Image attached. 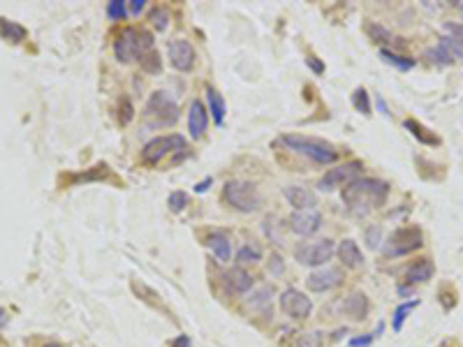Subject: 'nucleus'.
Wrapping results in <instances>:
<instances>
[{"instance_id":"obj_9","label":"nucleus","mask_w":463,"mask_h":347,"mask_svg":"<svg viewBox=\"0 0 463 347\" xmlns=\"http://www.w3.org/2000/svg\"><path fill=\"white\" fill-rule=\"evenodd\" d=\"M174 151H185V139L181 135H167V137H155L142 148V160L146 165H157L165 160L167 155Z\"/></svg>"},{"instance_id":"obj_17","label":"nucleus","mask_w":463,"mask_h":347,"mask_svg":"<svg viewBox=\"0 0 463 347\" xmlns=\"http://www.w3.org/2000/svg\"><path fill=\"white\" fill-rule=\"evenodd\" d=\"M368 299L364 292H352L348 299H345V304H343V311H345L348 317H352L355 322H361V320H366V315H368Z\"/></svg>"},{"instance_id":"obj_4","label":"nucleus","mask_w":463,"mask_h":347,"mask_svg":"<svg viewBox=\"0 0 463 347\" xmlns=\"http://www.w3.org/2000/svg\"><path fill=\"white\" fill-rule=\"evenodd\" d=\"M222 197L229 206H234L241 213H255L259 206H262V197H259V190L248 181H227L225 190H222Z\"/></svg>"},{"instance_id":"obj_41","label":"nucleus","mask_w":463,"mask_h":347,"mask_svg":"<svg viewBox=\"0 0 463 347\" xmlns=\"http://www.w3.org/2000/svg\"><path fill=\"white\" fill-rule=\"evenodd\" d=\"M306 63L311 65V70H313V72H318V74H320V72H324V65H322L320 61H315L313 56H308V58H306Z\"/></svg>"},{"instance_id":"obj_30","label":"nucleus","mask_w":463,"mask_h":347,"mask_svg":"<svg viewBox=\"0 0 463 347\" xmlns=\"http://www.w3.org/2000/svg\"><path fill=\"white\" fill-rule=\"evenodd\" d=\"M352 105H355V109L359 111V114L370 116V100H368L366 88H357L355 90V95H352Z\"/></svg>"},{"instance_id":"obj_27","label":"nucleus","mask_w":463,"mask_h":347,"mask_svg":"<svg viewBox=\"0 0 463 347\" xmlns=\"http://www.w3.org/2000/svg\"><path fill=\"white\" fill-rule=\"evenodd\" d=\"M236 259L241 261V264H253V261L262 259V248H259L255 241H250V243H246V246L239 250Z\"/></svg>"},{"instance_id":"obj_12","label":"nucleus","mask_w":463,"mask_h":347,"mask_svg":"<svg viewBox=\"0 0 463 347\" xmlns=\"http://www.w3.org/2000/svg\"><path fill=\"white\" fill-rule=\"evenodd\" d=\"M322 227V215L315 211V209H308V211H294L290 215V229L294 234H299V237H311Z\"/></svg>"},{"instance_id":"obj_5","label":"nucleus","mask_w":463,"mask_h":347,"mask_svg":"<svg viewBox=\"0 0 463 347\" xmlns=\"http://www.w3.org/2000/svg\"><path fill=\"white\" fill-rule=\"evenodd\" d=\"M144 118L148 120V125L153 128H170L179 120V105L167 95V93H153L146 102Z\"/></svg>"},{"instance_id":"obj_32","label":"nucleus","mask_w":463,"mask_h":347,"mask_svg":"<svg viewBox=\"0 0 463 347\" xmlns=\"http://www.w3.org/2000/svg\"><path fill=\"white\" fill-rule=\"evenodd\" d=\"M269 304H271V287H262L259 292L250 296V301H248L250 308H266Z\"/></svg>"},{"instance_id":"obj_19","label":"nucleus","mask_w":463,"mask_h":347,"mask_svg":"<svg viewBox=\"0 0 463 347\" xmlns=\"http://www.w3.org/2000/svg\"><path fill=\"white\" fill-rule=\"evenodd\" d=\"M435 274V266L431 259H422L412 264L410 269L405 271V283L407 285H417V283H429Z\"/></svg>"},{"instance_id":"obj_24","label":"nucleus","mask_w":463,"mask_h":347,"mask_svg":"<svg viewBox=\"0 0 463 347\" xmlns=\"http://www.w3.org/2000/svg\"><path fill=\"white\" fill-rule=\"evenodd\" d=\"M403 125H405V130H410V135L417 139V142H422V144H426V146H438V144H440V139L435 137L431 130H426L422 123H417V120L410 118V120H405Z\"/></svg>"},{"instance_id":"obj_18","label":"nucleus","mask_w":463,"mask_h":347,"mask_svg":"<svg viewBox=\"0 0 463 347\" xmlns=\"http://www.w3.org/2000/svg\"><path fill=\"white\" fill-rule=\"evenodd\" d=\"M338 257H340L343 266H345V269H359L361 264H364V255H361L359 246L352 239H343L340 241Z\"/></svg>"},{"instance_id":"obj_26","label":"nucleus","mask_w":463,"mask_h":347,"mask_svg":"<svg viewBox=\"0 0 463 347\" xmlns=\"http://www.w3.org/2000/svg\"><path fill=\"white\" fill-rule=\"evenodd\" d=\"M417 306H420V299H412V301L401 304V306L396 308V313H394V322H392L394 331H401V329H403V324H405V320H407V315H410Z\"/></svg>"},{"instance_id":"obj_43","label":"nucleus","mask_w":463,"mask_h":347,"mask_svg":"<svg viewBox=\"0 0 463 347\" xmlns=\"http://www.w3.org/2000/svg\"><path fill=\"white\" fill-rule=\"evenodd\" d=\"M283 271V264H281V257L274 255V274H281Z\"/></svg>"},{"instance_id":"obj_8","label":"nucleus","mask_w":463,"mask_h":347,"mask_svg":"<svg viewBox=\"0 0 463 347\" xmlns=\"http://www.w3.org/2000/svg\"><path fill=\"white\" fill-rule=\"evenodd\" d=\"M361 170H364V165H361L359 160H350V162L333 167V170H329L320 178V190L333 192V190H338V187H348L352 181H357Z\"/></svg>"},{"instance_id":"obj_10","label":"nucleus","mask_w":463,"mask_h":347,"mask_svg":"<svg viewBox=\"0 0 463 347\" xmlns=\"http://www.w3.org/2000/svg\"><path fill=\"white\" fill-rule=\"evenodd\" d=\"M281 308L292 320H306L313 313V301L299 289H285L281 294Z\"/></svg>"},{"instance_id":"obj_42","label":"nucleus","mask_w":463,"mask_h":347,"mask_svg":"<svg viewBox=\"0 0 463 347\" xmlns=\"http://www.w3.org/2000/svg\"><path fill=\"white\" fill-rule=\"evenodd\" d=\"M209 185H211V178H207V181L197 183V185H194V190H197V192H204V190H207Z\"/></svg>"},{"instance_id":"obj_31","label":"nucleus","mask_w":463,"mask_h":347,"mask_svg":"<svg viewBox=\"0 0 463 347\" xmlns=\"http://www.w3.org/2000/svg\"><path fill=\"white\" fill-rule=\"evenodd\" d=\"M132 118H135V107H132V102H130L128 98H120V105H118V123H120V125H128Z\"/></svg>"},{"instance_id":"obj_1","label":"nucleus","mask_w":463,"mask_h":347,"mask_svg":"<svg viewBox=\"0 0 463 347\" xmlns=\"http://www.w3.org/2000/svg\"><path fill=\"white\" fill-rule=\"evenodd\" d=\"M389 197V183L380 178H357L348 187H343V202L357 215H366L378 206H383Z\"/></svg>"},{"instance_id":"obj_16","label":"nucleus","mask_w":463,"mask_h":347,"mask_svg":"<svg viewBox=\"0 0 463 347\" xmlns=\"http://www.w3.org/2000/svg\"><path fill=\"white\" fill-rule=\"evenodd\" d=\"M426 58H429L431 63H435V65H449L457 58H463V53L447 40V37H442L440 44L435 46V49L426 51Z\"/></svg>"},{"instance_id":"obj_15","label":"nucleus","mask_w":463,"mask_h":347,"mask_svg":"<svg viewBox=\"0 0 463 347\" xmlns=\"http://www.w3.org/2000/svg\"><path fill=\"white\" fill-rule=\"evenodd\" d=\"M209 128V111L202 105L199 100H194L190 105V114H188V130L192 139H202L204 133Z\"/></svg>"},{"instance_id":"obj_13","label":"nucleus","mask_w":463,"mask_h":347,"mask_svg":"<svg viewBox=\"0 0 463 347\" xmlns=\"http://www.w3.org/2000/svg\"><path fill=\"white\" fill-rule=\"evenodd\" d=\"M170 61L174 70L179 72H190L194 65V49L188 40H174L170 42Z\"/></svg>"},{"instance_id":"obj_36","label":"nucleus","mask_w":463,"mask_h":347,"mask_svg":"<svg viewBox=\"0 0 463 347\" xmlns=\"http://www.w3.org/2000/svg\"><path fill=\"white\" fill-rule=\"evenodd\" d=\"M170 12H167L165 7H157V9H153L151 12V21H153V26L157 28V31H167V26H170Z\"/></svg>"},{"instance_id":"obj_39","label":"nucleus","mask_w":463,"mask_h":347,"mask_svg":"<svg viewBox=\"0 0 463 347\" xmlns=\"http://www.w3.org/2000/svg\"><path fill=\"white\" fill-rule=\"evenodd\" d=\"M375 338V333H366L364 338H355V341H350V347H368L370 343H373Z\"/></svg>"},{"instance_id":"obj_11","label":"nucleus","mask_w":463,"mask_h":347,"mask_svg":"<svg viewBox=\"0 0 463 347\" xmlns=\"http://www.w3.org/2000/svg\"><path fill=\"white\" fill-rule=\"evenodd\" d=\"M340 283H343V271L336 266L318 269L306 278V285H308V289H313V292H329V289L338 287Z\"/></svg>"},{"instance_id":"obj_22","label":"nucleus","mask_w":463,"mask_h":347,"mask_svg":"<svg viewBox=\"0 0 463 347\" xmlns=\"http://www.w3.org/2000/svg\"><path fill=\"white\" fill-rule=\"evenodd\" d=\"M26 35H28V31L21 24L9 21V19H0V37H3V40L19 44V42L26 40Z\"/></svg>"},{"instance_id":"obj_33","label":"nucleus","mask_w":463,"mask_h":347,"mask_svg":"<svg viewBox=\"0 0 463 347\" xmlns=\"http://www.w3.org/2000/svg\"><path fill=\"white\" fill-rule=\"evenodd\" d=\"M167 206H170V211L174 213H181L185 206H188V195H185L183 190H176L170 195V200H167Z\"/></svg>"},{"instance_id":"obj_25","label":"nucleus","mask_w":463,"mask_h":347,"mask_svg":"<svg viewBox=\"0 0 463 347\" xmlns=\"http://www.w3.org/2000/svg\"><path fill=\"white\" fill-rule=\"evenodd\" d=\"M380 58H383L387 65H392V68L396 70H412L415 68V58H407V56H401V53H394V51H389V49H380Z\"/></svg>"},{"instance_id":"obj_20","label":"nucleus","mask_w":463,"mask_h":347,"mask_svg":"<svg viewBox=\"0 0 463 347\" xmlns=\"http://www.w3.org/2000/svg\"><path fill=\"white\" fill-rule=\"evenodd\" d=\"M225 285L236 294H246L250 287H253V278H250L248 271H244L241 266L236 269H229L225 274Z\"/></svg>"},{"instance_id":"obj_6","label":"nucleus","mask_w":463,"mask_h":347,"mask_svg":"<svg viewBox=\"0 0 463 347\" xmlns=\"http://www.w3.org/2000/svg\"><path fill=\"white\" fill-rule=\"evenodd\" d=\"M424 243V234L420 227H398L389 241L385 243L383 252L387 257H403V255H410L417 248H422Z\"/></svg>"},{"instance_id":"obj_34","label":"nucleus","mask_w":463,"mask_h":347,"mask_svg":"<svg viewBox=\"0 0 463 347\" xmlns=\"http://www.w3.org/2000/svg\"><path fill=\"white\" fill-rule=\"evenodd\" d=\"M366 33L370 35V40H375V42H392V33H389L387 28L378 26V24H368Z\"/></svg>"},{"instance_id":"obj_38","label":"nucleus","mask_w":463,"mask_h":347,"mask_svg":"<svg viewBox=\"0 0 463 347\" xmlns=\"http://www.w3.org/2000/svg\"><path fill=\"white\" fill-rule=\"evenodd\" d=\"M322 345V333H306L303 338L299 341V347H320Z\"/></svg>"},{"instance_id":"obj_37","label":"nucleus","mask_w":463,"mask_h":347,"mask_svg":"<svg viewBox=\"0 0 463 347\" xmlns=\"http://www.w3.org/2000/svg\"><path fill=\"white\" fill-rule=\"evenodd\" d=\"M380 239H383V227L380 224H370V227L366 229V243H368V248H378V243Z\"/></svg>"},{"instance_id":"obj_14","label":"nucleus","mask_w":463,"mask_h":347,"mask_svg":"<svg viewBox=\"0 0 463 347\" xmlns=\"http://www.w3.org/2000/svg\"><path fill=\"white\" fill-rule=\"evenodd\" d=\"M283 195L296 211H308V209H313V206H318V195H315L313 190H308V187L287 185L283 190Z\"/></svg>"},{"instance_id":"obj_3","label":"nucleus","mask_w":463,"mask_h":347,"mask_svg":"<svg viewBox=\"0 0 463 347\" xmlns=\"http://www.w3.org/2000/svg\"><path fill=\"white\" fill-rule=\"evenodd\" d=\"M281 142L292 148V151L301 153L306 157H311L313 162L318 165H331L338 160V151L336 146L324 142V139H318V137H306V135H285Z\"/></svg>"},{"instance_id":"obj_29","label":"nucleus","mask_w":463,"mask_h":347,"mask_svg":"<svg viewBox=\"0 0 463 347\" xmlns=\"http://www.w3.org/2000/svg\"><path fill=\"white\" fill-rule=\"evenodd\" d=\"M444 33H447V40L463 53V24H444Z\"/></svg>"},{"instance_id":"obj_47","label":"nucleus","mask_w":463,"mask_h":347,"mask_svg":"<svg viewBox=\"0 0 463 347\" xmlns=\"http://www.w3.org/2000/svg\"><path fill=\"white\" fill-rule=\"evenodd\" d=\"M461 9H463V7H461Z\"/></svg>"},{"instance_id":"obj_46","label":"nucleus","mask_w":463,"mask_h":347,"mask_svg":"<svg viewBox=\"0 0 463 347\" xmlns=\"http://www.w3.org/2000/svg\"><path fill=\"white\" fill-rule=\"evenodd\" d=\"M44 347H65V345H61V343H46Z\"/></svg>"},{"instance_id":"obj_2","label":"nucleus","mask_w":463,"mask_h":347,"mask_svg":"<svg viewBox=\"0 0 463 347\" xmlns=\"http://www.w3.org/2000/svg\"><path fill=\"white\" fill-rule=\"evenodd\" d=\"M153 35L144 28H125L114 40V53L120 63H132L144 53L153 51Z\"/></svg>"},{"instance_id":"obj_45","label":"nucleus","mask_w":463,"mask_h":347,"mask_svg":"<svg viewBox=\"0 0 463 347\" xmlns=\"http://www.w3.org/2000/svg\"><path fill=\"white\" fill-rule=\"evenodd\" d=\"M5 322H7V313L0 308V326H5Z\"/></svg>"},{"instance_id":"obj_21","label":"nucleus","mask_w":463,"mask_h":347,"mask_svg":"<svg viewBox=\"0 0 463 347\" xmlns=\"http://www.w3.org/2000/svg\"><path fill=\"white\" fill-rule=\"evenodd\" d=\"M207 246L211 248V252L216 255L218 261H229V257H232V243L227 239V234L213 232L211 237L207 239Z\"/></svg>"},{"instance_id":"obj_35","label":"nucleus","mask_w":463,"mask_h":347,"mask_svg":"<svg viewBox=\"0 0 463 347\" xmlns=\"http://www.w3.org/2000/svg\"><path fill=\"white\" fill-rule=\"evenodd\" d=\"M107 14L109 19H114V21H123L125 14H128V7L123 0H111V3L107 5Z\"/></svg>"},{"instance_id":"obj_7","label":"nucleus","mask_w":463,"mask_h":347,"mask_svg":"<svg viewBox=\"0 0 463 347\" xmlns=\"http://www.w3.org/2000/svg\"><path fill=\"white\" fill-rule=\"evenodd\" d=\"M333 252H336V243L329 239H320V241L299 243L294 248V259L303 266H322L333 257Z\"/></svg>"},{"instance_id":"obj_23","label":"nucleus","mask_w":463,"mask_h":347,"mask_svg":"<svg viewBox=\"0 0 463 347\" xmlns=\"http://www.w3.org/2000/svg\"><path fill=\"white\" fill-rule=\"evenodd\" d=\"M207 95H209V111L213 114V120H216V125H222L225 123V114H227L225 100H222V95L216 88H207Z\"/></svg>"},{"instance_id":"obj_40","label":"nucleus","mask_w":463,"mask_h":347,"mask_svg":"<svg viewBox=\"0 0 463 347\" xmlns=\"http://www.w3.org/2000/svg\"><path fill=\"white\" fill-rule=\"evenodd\" d=\"M144 7H146V0H130V12L132 14H139Z\"/></svg>"},{"instance_id":"obj_28","label":"nucleus","mask_w":463,"mask_h":347,"mask_svg":"<svg viewBox=\"0 0 463 347\" xmlns=\"http://www.w3.org/2000/svg\"><path fill=\"white\" fill-rule=\"evenodd\" d=\"M139 65H142V70L148 72V74H157L162 70V61H160V53H157L155 49L153 51H148L144 53L142 58H139Z\"/></svg>"},{"instance_id":"obj_44","label":"nucleus","mask_w":463,"mask_h":347,"mask_svg":"<svg viewBox=\"0 0 463 347\" xmlns=\"http://www.w3.org/2000/svg\"><path fill=\"white\" fill-rule=\"evenodd\" d=\"M174 347H190V343H188V338H185V336H181L179 341H174Z\"/></svg>"}]
</instances>
